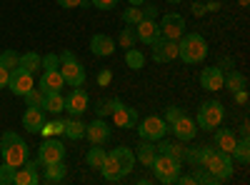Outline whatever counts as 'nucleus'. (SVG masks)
Returning a JSON list of instances; mask_svg holds the SVG:
<instances>
[{"mask_svg": "<svg viewBox=\"0 0 250 185\" xmlns=\"http://www.w3.org/2000/svg\"><path fill=\"white\" fill-rule=\"evenodd\" d=\"M133 168H135V153L130 148L120 145V148L108 150L100 173H103V178H105L108 183H118V180H123L125 175H128Z\"/></svg>", "mask_w": 250, "mask_h": 185, "instance_id": "f257e3e1", "label": "nucleus"}, {"mask_svg": "<svg viewBox=\"0 0 250 185\" xmlns=\"http://www.w3.org/2000/svg\"><path fill=\"white\" fill-rule=\"evenodd\" d=\"M208 55V43L200 33H185L180 40H178V58L188 65H195V63H203Z\"/></svg>", "mask_w": 250, "mask_h": 185, "instance_id": "f03ea898", "label": "nucleus"}, {"mask_svg": "<svg viewBox=\"0 0 250 185\" xmlns=\"http://www.w3.org/2000/svg\"><path fill=\"white\" fill-rule=\"evenodd\" d=\"M0 153H3V160L8 163V165H13V168H20L28 160L25 140L20 138L18 133H10V130L3 133V138H0Z\"/></svg>", "mask_w": 250, "mask_h": 185, "instance_id": "7ed1b4c3", "label": "nucleus"}, {"mask_svg": "<svg viewBox=\"0 0 250 185\" xmlns=\"http://www.w3.org/2000/svg\"><path fill=\"white\" fill-rule=\"evenodd\" d=\"M203 170L210 173L215 183H223V180L230 178V175H233V170H235L233 155H230V153H223V150H215V153L210 155V160L205 163V168H203Z\"/></svg>", "mask_w": 250, "mask_h": 185, "instance_id": "20e7f679", "label": "nucleus"}, {"mask_svg": "<svg viewBox=\"0 0 250 185\" xmlns=\"http://www.w3.org/2000/svg\"><path fill=\"white\" fill-rule=\"evenodd\" d=\"M223 118H225V108H223V103H218V100H208V103H203L200 105V110H198V128L200 130H215L220 123H223Z\"/></svg>", "mask_w": 250, "mask_h": 185, "instance_id": "39448f33", "label": "nucleus"}, {"mask_svg": "<svg viewBox=\"0 0 250 185\" xmlns=\"http://www.w3.org/2000/svg\"><path fill=\"white\" fill-rule=\"evenodd\" d=\"M150 170L155 173V178H158L163 185H173V183L178 180V175H180V160L158 153L155 160H153V168H150Z\"/></svg>", "mask_w": 250, "mask_h": 185, "instance_id": "423d86ee", "label": "nucleus"}, {"mask_svg": "<svg viewBox=\"0 0 250 185\" xmlns=\"http://www.w3.org/2000/svg\"><path fill=\"white\" fill-rule=\"evenodd\" d=\"M58 160H65V145L55 135L45 138L38 148V165H50V163H58Z\"/></svg>", "mask_w": 250, "mask_h": 185, "instance_id": "0eeeda50", "label": "nucleus"}, {"mask_svg": "<svg viewBox=\"0 0 250 185\" xmlns=\"http://www.w3.org/2000/svg\"><path fill=\"white\" fill-rule=\"evenodd\" d=\"M168 123H165L163 118H158V115H148L140 125H138V135L143 138V140H160V138H165L168 135Z\"/></svg>", "mask_w": 250, "mask_h": 185, "instance_id": "6e6552de", "label": "nucleus"}, {"mask_svg": "<svg viewBox=\"0 0 250 185\" xmlns=\"http://www.w3.org/2000/svg\"><path fill=\"white\" fill-rule=\"evenodd\" d=\"M58 70H60L62 80H65V85H70V88H80L83 83H85V68L78 63V58H73V60H62Z\"/></svg>", "mask_w": 250, "mask_h": 185, "instance_id": "1a4fd4ad", "label": "nucleus"}, {"mask_svg": "<svg viewBox=\"0 0 250 185\" xmlns=\"http://www.w3.org/2000/svg\"><path fill=\"white\" fill-rule=\"evenodd\" d=\"M160 35L168 40H180L185 35V18L178 13H168L160 20Z\"/></svg>", "mask_w": 250, "mask_h": 185, "instance_id": "9d476101", "label": "nucleus"}, {"mask_svg": "<svg viewBox=\"0 0 250 185\" xmlns=\"http://www.w3.org/2000/svg\"><path fill=\"white\" fill-rule=\"evenodd\" d=\"M8 88L13 90V95H20V98H23L28 90H33V88H35L33 73H28V70H23V68H15V70H10Z\"/></svg>", "mask_w": 250, "mask_h": 185, "instance_id": "9b49d317", "label": "nucleus"}, {"mask_svg": "<svg viewBox=\"0 0 250 185\" xmlns=\"http://www.w3.org/2000/svg\"><path fill=\"white\" fill-rule=\"evenodd\" d=\"M88 105H90V98H88L85 90H83V85H80V88H73V90L65 95V110H68L73 118H80L83 113L88 110Z\"/></svg>", "mask_w": 250, "mask_h": 185, "instance_id": "f8f14e48", "label": "nucleus"}, {"mask_svg": "<svg viewBox=\"0 0 250 185\" xmlns=\"http://www.w3.org/2000/svg\"><path fill=\"white\" fill-rule=\"evenodd\" d=\"M153 48V60L155 63H170L178 58V40H168V38H158Z\"/></svg>", "mask_w": 250, "mask_h": 185, "instance_id": "ddd939ff", "label": "nucleus"}, {"mask_svg": "<svg viewBox=\"0 0 250 185\" xmlns=\"http://www.w3.org/2000/svg\"><path fill=\"white\" fill-rule=\"evenodd\" d=\"M110 135H113V130L103 118H95L93 123L85 125V138L93 143V145H105V143L110 140Z\"/></svg>", "mask_w": 250, "mask_h": 185, "instance_id": "4468645a", "label": "nucleus"}, {"mask_svg": "<svg viewBox=\"0 0 250 185\" xmlns=\"http://www.w3.org/2000/svg\"><path fill=\"white\" fill-rule=\"evenodd\" d=\"M40 175H38V160H25L20 168H15V180L13 185H38Z\"/></svg>", "mask_w": 250, "mask_h": 185, "instance_id": "2eb2a0df", "label": "nucleus"}, {"mask_svg": "<svg viewBox=\"0 0 250 185\" xmlns=\"http://www.w3.org/2000/svg\"><path fill=\"white\" fill-rule=\"evenodd\" d=\"M223 78H225V73H223L218 65H213V68H203V73H200V88L208 90V93L223 90Z\"/></svg>", "mask_w": 250, "mask_h": 185, "instance_id": "dca6fc26", "label": "nucleus"}, {"mask_svg": "<svg viewBox=\"0 0 250 185\" xmlns=\"http://www.w3.org/2000/svg\"><path fill=\"white\" fill-rule=\"evenodd\" d=\"M170 130L175 133V138L180 140V143H188V140H193L195 138V130H198V123L193 120V118H188L185 113L173 123L170 125Z\"/></svg>", "mask_w": 250, "mask_h": 185, "instance_id": "f3484780", "label": "nucleus"}, {"mask_svg": "<svg viewBox=\"0 0 250 185\" xmlns=\"http://www.w3.org/2000/svg\"><path fill=\"white\" fill-rule=\"evenodd\" d=\"M135 35H138L140 43H145V45H153L158 38H163L160 35V25L155 23V20H148V18H143L140 23L135 25Z\"/></svg>", "mask_w": 250, "mask_h": 185, "instance_id": "a211bd4d", "label": "nucleus"}, {"mask_svg": "<svg viewBox=\"0 0 250 185\" xmlns=\"http://www.w3.org/2000/svg\"><path fill=\"white\" fill-rule=\"evenodd\" d=\"M90 50H93L95 58H108V55L115 53V40L105 33H95L90 38Z\"/></svg>", "mask_w": 250, "mask_h": 185, "instance_id": "6ab92c4d", "label": "nucleus"}, {"mask_svg": "<svg viewBox=\"0 0 250 185\" xmlns=\"http://www.w3.org/2000/svg\"><path fill=\"white\" fill-rule=\"evenodd\" d=\"M110 115H113V120H115L118 128H135V125H138V110H135V108H128L125 103H120V105H118Z\"/></svg>", "mask_w": 250, "mask_h": 185, "instance_id": "aec40b11", "label": "nucleus"}, {"mask_svg": "<svg viewBox=\"0 0 250 185\" xmlns=\"http://www.w3.org/2000/svg\"><path fill=\"white\" fill-rule=\"evenodd\" d=\"M38 88L43 90V93H60L62 88H65V80H62L60 70H43Z\"/></svg>", "mask_w": 250, "mask_h": 185, "instance_id": "412c9836", "label": "nucleus"}, {"mask_svg": "<svg viewBox=\"0 0 250 185\" xmlns=\"http://www.w3.org/2000/svg\"><path fill=\"white\" fill-rule=\"evenodd\" d=\"M43 123H45L43 108H28V110L23 113V128H25L28 133H40Z\"/></svg>", "mask_w": 250, "mask_h": 185, "instance_id": "4be33fe9", "label": "nucleus"}, {"mask_svg": "<svg viewBox=\"0 0 250 185\" xmlns=\"http://www.w3.org/2000/svg\"><path fill=\"white\" fill-rule=\"evenodd\" d=\"M235 143H238V138H235L233 130L220 128V125L215 128V148H218V150H223V153H233Z\"/></svg>", "mask_w": 250, "mask_h": 185, "instance_id": "5701e85b", "label": "nucleus"}, {"mask_svg": "<svg viewBox=\"0 0 250 185\" xmlns=\"http://www.w3.org/2000/svg\"><path fill=\"white\" fill-rule=\"evenodd\" d=\"M158 150H155V143L153 140H143L138 150H135V160H140L145 168H153V160H155Z\"/></svg>", "mask_w": 250, "mask_h": 185, "instance_id": "b1692460", "label": "nucleus"}, {"mask_svg": "<svg viewBox=\"0 0 250 185\" xmlns=\"http://www.w3.org/2000/svg\"><path fill=\"white\" fill-rule=\"evenodd\" d=\"M223 88H228L230 93H235V90H243V88H248V78L240 73V70H230V73H225V78H223Z\"/></svg>", "mask_w": 250, "mask_h": 185, "instance_id": "393cba45", "label": "nucleus"}, {"mask_svg": "<svg viewBox=\"0 0 250 185\" xmlns=\"http://www.w3.org/2000/svg\"><path fill=\"white\" fill-rule=\"evenodd\" d=\"M18 68H23V70H28V73H35V70L43 68V58H40L35 50L23 53V55H20V63H18Z\"/></svg>", "mask_w": 250, "mask_h": 185, "instance_id": "a878e982", "label": "nucleus"}, {"mask_svg": "<svg viewBox=\"0 0 250 185\" xmlns=\"http://www.w3.org/2000/svg\"><path fill=\"white\" fill-rule=\"evenodd\" d=\"M65 133L70 140H80V138H85V123H83L80 118H73L70 115V120H65Z\"/></svg>", "mask_w": 250, "mask_h": 185, "instance_id": "bb28decb", "label": "nucleus"}, {"mask_svg": "<svg viewBox=\"0 0 250 185\" xmlns=\"http://www.w3.org/2000/svg\"><path fill=\"white\" fill-rule=\"evenodd\" d=\"M43 110L58 115L65 110V98H62L60 93H45V103H43Z\"/></svg>", "mask_w": 250, "mask_h": 185, "instance_id": "cd10ccee", "label": "nucleus"}, {"mask_svg": "<svg viewBox=\"0 0 250 185\" xmlns=\"http://www.w3.org/2000/svg\"><path fill=\"white\" fill-rule=\"evenodd\" d=\"M68 168H65V163L58 160V163H50V165H45V183H60L62 178H65Z\"/></svg>", "mask_w": 250, "mask_h": 185, "instance_id": "c85d7f7f", "label": "nucleus"}, {"mask_svg": "<svg viewBox=\"0 0 250 185\" xmlns=\"http://www.w3.org/2000/svg\"><path fill=\"white\" fill-rule=\"evenodd\" d=\"M155 150L158 153H163V155H170V158H175V160H180L183 163V153H185V148L183 145H175V143H168V140H158V145H155Z\"/></svg>", "mask_w": 250, "mask_h": 185, "instance_id": "c756f323", "label": "nucleus"}, {"mask_svg": "<svg viewBox=\"0 0 250 185\" xmlns=\"http://www.w3.org/2000/svg\"><path fill=\"white\" fill-rule=\"evenodd\" d=\"M238 163H243V165H248L250 163V140L248 138H240L238 143H235V148H233V153H230Z\"/></svg>", "mask_w": 250, "mask_h": 185, "instance_id": "7c9ffc66", "label": "nucleus"}, {"mask_svg": "<svg viewBox=\"0 0 250 185\" xmlns=\"http://www.w3.org/2000/svg\"><path fill=\"white\" fill-rule=\"evenodd\" d=\"M105 155H108V150H105V148H100V145H93V148L88 150L85 160H88V165H90V168L100 170V168H103V163H105Z\"/></svg>", "mask_w": 250, "mask_h": 185, "instance_id": "2f4dec72", "label": "nucleus"}, {"mask_svg": "<svg viewBox=\"0 0 250 185\" xmlns=\"http://www.w3.org/2000/svg\"><path fill=\"white\" fill-rule=\"evenodd\" d=\"M135 40H138V35H135V25H128V28H123L120 35H118V48L130 50V48H135Z\"/></svg>", "mask_w": 250, "mask_h": 185, "instance_id": "473e14b6", "label": "nucleus"}, {"mask_svg": "<svg viewBox=\"0 0 250 185\" xmlns=\"http://www.w3.org/2000/svg\"><path fill=\"white\" fill-rule=\"evenodd\" d=\"M125 63H128L130 70H140V68L145 65V55H143L140 50L130 48V50H125Z\"/></svg>", "mask_w": 250, "mask_h": 185, "instance_id": "72a5a7b5", "label": "nucleus"}, {"mask_svg": "<svg viewBox=\"0 0 250 185\" xmlns=\"http://www.w3.org/2000/svg\"><path fill=\"white\" fill-rule=\"evenodd\" d=\"M23 98H25V105H28V108H43V103H45V93L40 90V88L28 90Z\"/></svg>", "mask_w": 250, "mask_h": 185, "instance_id": "f704fd0d", "label": "nucleus"}, {"mask_svg": "<svg viewBox=\"0 0 250 185\" xmlns=\"http://www.w3.org/2000/svg\"><path fill=\"white\" fill-rule=\"evenodd\" d=\"M62 130H65V120H50V123H43V128H40V133H43L45 138L60 135Z\"/></svg>", "mask_w": 250, "mask_h": 185, "instance_id": "c9c22d12", "label": "nucleus"}, {"mask_svg": "<svg viewBox=\"0 0 250 185\" xmlns=\"http://www.w3.org/2000/svg\"><path fill=\"white\" fill-rule=\"evenodd\" d=\"M18 63H20V55H18L15 50H3V53H0V65H3V68L15 70Z\"/></svg>", "mask_w": 250, "mask_h": 185, "instance_id": "e433bc0d", "label": "nucleus"}, {"mask_svg": "<svg viewBox=\"0 0 250 185\" xmlns=\"http://www.w3.org/2000/svg\"><path fill=\"white\" fill-rule=\"evenodd\" d=\"M123 20H125V25H138L143 20V8L140 5H130L128 10L123 13Z\"/></svg>", "mask_w": 250, "mask_h": 185, "instance_id": "4c0bfd02", "label": "nucleus"}, {"mask_svg": "<svg viewBox=\"0 0 250 185\" xmlns=\"http://www.w3.org/2000/svg\"><path fill=\"white\" fill-rule=\"evenodd\" d=\"M15 180V168L8 163H0V185H13Z\"/></svg>", "mask_w": 250, "mask_h": 185, "instance_id": "58836bf2", "label": "nucleus"}, {"mask_svg": "<svg viewBox=\"0 0 250 185\" xmlns=\"http://www.w3.org/2000/svg\"><path fill=\"white\" fill-rule=\"evenodd\" d=\"M213 153H215L213 145H200V148H198V163H195V165H198V168H205V163L210 160Z\"/></svg>", "mask_w": 250, "mask_h": 185, "instance_id": "ea45409f", "label": "nucleus"}, {"mask_svg": "<svg viewBox=\"0 0 250 185\" xmlns=\"http://www.w3.org/2000/svg\"><path fill=\"white\" fill-rule=\"evenodd\" d=\"M123 100H118V98H113V100H105V103H100V108H98V115H108V113H113L118 105H120Z\"/></svg>", "mask_w": 250, "mask_h": 185, "instance_id": "a19ab883", "label": "nucleus"}, {"mask_svg": "<svg viewBox=\"0 0 250 185\" xmlns=\"http://www.w3.org/2000/svg\"><path fill=\"white\" fill-rule=\"evenodd\" d=\"M180 115H183V108H178V105H170L168 110H165V118H163V120L168 123V128H170V125H173V123H175Z\"/></svg>", "mask_w": 250, "mask_h": 185, "instance_id": "79ce46f5", "label": "nucleus"}, {"mask_svg": "<svg viewBox=\"0 0 250 185\" xmlns=\"http://www.w3.org/2000/svg\"><path fill=\"white\" fill-rule=\"evenodd\" d=\"M58 68H60V58L55 53H50V55L43 58V70H58Z\"/></svg>", "mask_w": 250, "mask_h": 185, "instance_id": "37998d69", "label": "nucleus"}, {"mask_svg": "<svg viewBox=\"0 0 250 185\" xmlns=\"http://www.w3.org/2000/svg\"><path fill=\"white\" fill-rule=\"evenodd\" d=\"M93 3V8H98V10H113L115 5H118V0H90Z\"/></svg>", "mask_w": 250, "mask_h": 185, "instance_id": "c03bdc74", "label": "nucleus"}, {"mask_svg": "<svg viewBox=\"0 0 250 185\" xmlns=\"http://www.w3.org/2000/svg\"><path fill=\"white\" fill-rule=\"evenodd\" d=\"M110 80H113V73L105 68V70H103V73L98 75V85H100V88H105V85L110 83Z\"/></svg>", "mask_w": 250, "mask_h": 185, "instance_id": "a18cd8bd", "label": "nucleus"}, {"mask_svg": "<svg viewBox=\"0 0 250 185\" xmlns=\"http://www.w3.org/2000/svg\"><path fill=\"white\" fill-rule=\"evenodd\" d=\"M233 95H235V103H238V105H243V108L248 105V88H243V90H235Z\"/></svg>", "mask_w": 250, "mask_h": 185, "instance_id": "49530a36", "label": "nucleus"}, {"mask_svg": "<svg viewBox=\"0 0 250 185\" xmlns=\"http://www.w3.org/2000/svg\"><path fill=\"white\" fill-rule=\"evenodd\" d=\"M143 18L155 20V18H158V8H155V5H145V8H143Z\"/></svg>", "mask_w": 250, "mask_h": 185, "instance_id": "de8ad7c7", "label": "nucleus"}, {"mask_svg": "<svg viewBox=\"0 0 250 185\" xmlns=\"http://www.w3.org/2000/svg\"><path fill=\"white\" fill-rule=\"evenodd\" d=\"M8 78H10V70L0 65V90H3V88H8Z\"/></svg>", "mask_w": 250, "mask_h": 185, "instance_id": "09e8293b", "label": "nucleus"}, {"mask_svg": "<svg viewBox=\"0 0 250 185\" xmlns=\"http://www.w3.org/2000/svg\"><path fill=\"white\" fill-rule=\"evenodd\" d=\"M58 5L60 8H80L83 0H58Z\"/></svg>", "mask_w": 250, "mask_h": 185, "instance_id": "8fccbe9b", "label": "nucleus"}, {"mask_svg": "<svg viewBox=\"0 0 250 185\" xmlns=\"http://www.w3.org/2000/svg\"><path fill=\"white\" fill-rule=\"evenodd\" d=\"M175 183H180V185H190V183H195V175H178Z\"/></svg>", "mask_w": 250, "mask_h": 185, "instance_id": "3c124183", "label": "nucleus"}, {"mask_svg": "<svg viewBox=\"0 0 250 185\" xmlns=\"http://www.w3.org/2000/svg\"><path fill=\"white\" fill-rule=\"evenodd\" d=\"M190 10H193V15H198V18H200V15H205V5H203V3H193V8H190Z\"/></svg>", "mask_w": 250, "mask_h": 185, "instance_id": "603ef678", "label": "nucleus"}, {"mask_svg": "<svg viewBox=\"0 0 250 185\" xmlns=\"http://www.w3.org/2000/svg\"><path fill=\"white\" fill-rule=\"evenodd\" d=\"M205 10H210V13H218V10H220V3H210V5H205Z\"/></svg>", "mask_w": 250, "mask_h": 185, "instance_id": "864d4df0", "label": "nucleus"}, {"mask_svg": "<svg viewBox=\"0 0 250 185\" xmlns=\"http://www.w3.org/2000/svg\"><path fill=\"white\" fill-rule=\"evenodd\" d=\"M248 133H250V125H248V123H243V125H240V135L248 138Z\"/></svg>", "mask_w": 250, "mask_h": 185, "instance_id": "5fc2aeb1", "label": "nucleus"}, {"mask_svg": "<svg viewBox=\"0 0 250 185\" xmlns=\"http://www.w3.org/2000/svg\"><path fill=\"white\" fill-rule=\"evenodd\" d=\"M128 3H130V5H145L148 0H128Z\"/></svg>", "mask_w": 250, "mask_h": 185, "instance_id": "6e6d98bb", "label": "nucleus"}, {"mask_svg": "<svg viewBox=\"0 0 250 185\" xmlns=\"http://www.w3.org/2000/svg\"><path fill=\"white\" fill-rule=\"evenodd\" d=\"M238 3H240L243 8H248V3H250V0H238Z\"/></svg>", "mask_w": 250, "mask_h": 185, "instance_id": "4d7b16f0", "label": "nucleus"}, {"mask_svg": "<svg viewBox=\"0 0 250 185\" xmlns=\"http://www.w3.org/2000/svg\"><path fill=\"white\" fill-rule=\"evenodd\" d=\"M168 3H180V0H168Z\"/></svg>", "mask_w": 250, "mask_h": 185, "instance_id": "13d9d810", "label": "nucleus"}]
</instances>
